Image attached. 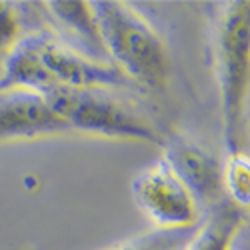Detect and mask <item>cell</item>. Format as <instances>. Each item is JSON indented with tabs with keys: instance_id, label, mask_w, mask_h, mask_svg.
I'll use <instances>...</instances> for the list:
<instances>
[{
	"instance_id": "1",
	"label": "cell",
	"mask_w": 250,
	"mask_h": 250,
	"mask_svg": "<svg viewBox=\"0 0 250 250\" xmlns=\"http://www.w3.org/2000/svg\"><path fill=\"white\" fill-rule=\"evenodd\" d=\"M130 84L108 62L92 60L62 40L36 32L22 36L2 60L0 86H22L38 94Z\"/></svg>"
},
{
	"instance_id": "2",
	"label": "cell",
	"mask_w": 250,
	"mask_h": 250,
	"mask_svg": "<svg viewBox=\"0 0 250 250\" xmlns=\"http://www.w3.org/2000/svg\"><path fill=\"white\" fill-rule=\"evenodd\" d=\"M108 62L128 78L148 88H160L170 74V56L162 38L126 2H90Z\"/></svg>"
},
{
	"instance_id": "3",
	"label": "cell",
	"mask_w": 250,
	"mask_h": 250,
	"mask_svg": "<svg viewBox=\"0 0 250 250\" xmlns=\"http://www.w3.org/2000/svg\"><path fill=\"white\" fill-rule=\"evenodd\" d=\"M248 14L246 0L228 2L220 14L216 28V74L222 100V120L228 148L240 152L246 132L248 108V78H250V42H248Z\"/></svg>"
},
{
	"instance_id": "4",
	"label": "cell",
	"mask_w": 250,
	"mask_h": 250,
	"mask_svg": "<svg viewBox=\"0 0 250 250\" xmlns=\"http://www.w3.org/2000/svg\"><path fill=\"white\" fill-rule=\"evenodd\" d=\"M42 96L68 130L152 144L160 140L154 124L128 102L112 94V88L54 90Z\"/></svg>"
},
{
	"instance_id": "5",
	"label": "cell",
	"mask_w": 250,
	"mask_h": 250,
	"mask_svg": "<svg viewBox=\"0 0 250 250\" xmlns=\"http://www.w3.org/2000/svg\"><path fill=\"white\" fill-rule=\"evenodd\" d=\"M132 198L158 230H190L198 222V202L164 158L134 176Z\"/></svg>"
},
{
	"instance_id": "6",
	"label": "cell",
	"mask_w": 250,
	"mask_h": 250,
	"mask_svg": "<svg viewBox=\"0 0 250 250\" xmlns=\"http://www.w3.org/2000/svg\"><path fill=\"white\" fill-rule=\"evenodd\" d=\"M70 132L42 94L22 86H0V144Z\"/></svg>"
},
{
	"instance_id": "7",
	"label": "cell",
	"mask_w": 250,
	"mask_h": 250,
	"mask_svg": "<svg viewBox=\"0 0 250 250\" xmlns=\"http://www.w3.org/2000/svg\"><path fill=\"white\" fill-rule=\"evenodd\" d=\"M164 162L198 202H214L222 194V164L198 142L174 136L166 142Z\"/></svg>"
},
{
	"instance_id": "8",
	"label": "cell",
	"mask_w": 250,
	"mask_h": 250,
	"mask_svg": "<svg viewBox=\"0 0 250 250\" xmlns=\"http://www.w3.org/2000/svg\"><path fill=\"white\" fill-rule=\"evenodd\" d=\"M44 8H48L56 26L64 32L66 40L62 42L92 60L108 62L90 2H46Z\"/></svg>"
},
{
	"instance_id": "9",
	"label": "cell",
	"mask_w": 250,
	"mask_h": 250,
	"mask_svg": "<svg viewBox=\"0 0 250 250\" xmlns=\"http://www.w3.org/2000/svg\"><path fill=\"white\" fill-rule=\"evenodd\" d=\"M242 222L244 218L236 204H222L208 216L202 228L192 232L184 250H232Z\"/></svg>"
},
{
	"instance_id": "10",
	"label": "cell",
	"mask_w": 250,
	"mask_h": 250,
	"mask_svg": "<svg viewBox=\"0 0 250 250\" xmlns=\"http://www.w3.org/2000/svg\"><path fill=\"white\" fill-rule=\"evenodd\" d=\"M222 188L230 194L238 208H246L250 200V164L244 152L230 154L222 166Z\"/></svg>"
},
{
	"instance_id": "11",
	"label": "cell",
	"mask_w": 250,
	"mask_h": 250,
	"mask_svg": "<svg viewBox=\"0 0 250 250\" xmlns=\"http://www.w3.org/2000/svg\"><path fill=\"white\" fill-rule=\"evenodd\" d=\"M192 232L194 228L190 230H158L154 228L152 232L132 238L110 250H182L186 242L190 240Z\"/></svg>"
},
{
	"instance_id": "12",
	"label": "cell",
	"mask_w": 250,
	"mask_h": 250,
	"mask_svg": "<svg viewBox=\"0 0 250 250\" xmlns=\"http://www.w3.org/2000/svg\"><path fill=\"white\" fill-rule=\"evenodd\" d=\"M20 18L16 14L14 4L0 2V58H6L8 52L16 46L20 36Z\"/></svg>"
}]
</instances>
